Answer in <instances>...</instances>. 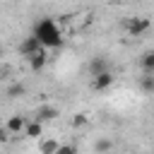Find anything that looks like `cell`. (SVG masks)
<instances>
[{
  "label": "cell",
  "mask_w": 154,
  "mask_h": 154,
  "mask_svg": "<svg viewBox=\"0 0 154 154\" xmlns=\"http://www.w3.org/2000/svg\"><path fill=\"white\" fill-rule=\"evenodd\" d=\"M34 36L38 38V43H41L46 51L60 48L63 41H65V38H63V24H60V19H53V17L38 19L36 26H34Z\"/></svg>",
  "instance_id": "obj_1"
},
{
  "label": "cell",
  "mask_w": 154,
  "mask_h": 154,
  "mask_svg": "<svg viewBox=\"0 0 154 154\" xmlns=\"http://www.w3.org/2000/svg\"><path fill=\"white\" fill-rule=\"evenodd\" d=\"M149 19L147 17H130V19H125V31L130 34V36H142V34H147L149 31Z\"/></svg>",
  "instance_id": "obj_2"
},
{
  "label": "cell",
  "mask_w": 154,
  "mask_h": 154,
  "mask_svg": "<svg viewBox=\"0 0 154 154\" xmlns=\"http://www.w3.org/2000/svg\"><path fill=\"white\" fill-rule=\"evenodd\" d=\"M91 77H94V79H91V89H94V91H106V89H111L113 82H116V77H113L111 70H103V72L91 75Z\"/></svg>",
  "instance_id": "obj_3"
},
{
  "label": "cell",
  "mask_w": 154,
  "mask_h": 154,
  "mask_svg": "<svg viewBox=\"0 0 154 154\" xmlns=\"http://www.w3.org/2000/svg\"><path fill=\"white\" fill-rule=\"evenodd\" d=\"M24 125H26V118L19 116V113H14V116H10V118L5 120V130H7L12 137L22 135V132H24Z\"/></svg>",
  "instance_id": "obj_4"
},
{
  "label": "cell",
  "mask_w": 154,
  "mask_h": 154,
  "mask_svg": "<svg viewBox=\"0 0 154 154\" xmlns=\"http://www.w3.org/2000/svg\"><path fill=\"white\" fill-rule=\"evenodd\" d=\"M60 116V108L58 106H51V103H43L36 108V120L38 123H48V120H55Z\"/></svg>",
  "instance_id": "obj_5"
},
{
  "label": "cell",
  "mask_w": 154,
  "mask_h": 154,
  "mask_svg": "<svg viewBox=\"0 0 154 154\" xmlns=\"http://www.w3.org/2000/svg\"><path fill=\"white\" fill-rule=\"evenodd\" d=\"M43 46L38 43V38L31 34V36H26L22 43H19V55H24V58H29V55H34L36 51H41Z\"/></svg>",
  "instance_id": "obj_6"
},
{
  "label": "cell",
  "mask_w": 154,
  "mask_h": 154,
  "mask_svg": "<svg viewBox=\"0 0 154 154\" xmlns=\"http://www.w3.org/2000/svg\"><path fill=\"white\" fill-rule=\"evenodd\" d=\"M26 60H29V67H31L34 72H38V70L46 67V63H48V53H46V48H41V51H36L34 55H29Z\"/></svg>",
  "instance_id": "obj_7"
},
{
  "label": "cell",
  "mask_w": 154,
  "mask_h": 154,
  "mask_svg": "<svg viewBox=\"0 0 154 154\" xmlns=\"http://www.w3.org/2000/svg\"><path fill=\"white\" fill-rule=\"evenodd\" d=\"M24 137H29V140H38L41 135H43V123H38L36 118L34 120H26V125H24V132H22Z\"/></svg>",
  "instance_id": "obj_8"
},
{
  "label": "cell",
  "mask_w": 154,
  "mask_h": 154,
  "mask_svg": "<svg viewBox=\"0 0 154 154\" xmlns=\"http://www.w3.org/2000/svg\"><path fill=\"white\" fill-rule=\"evenodd\" d=\"M60 142L55 137H38V154H55Z\"/></svg>",
  "instance_id": "obj_9"
},
{
  "label": "cell",
  "mask_w": 154,
  "mask_h": 154,
  "mask_svg": "<svg viewBox=\"0 0 154 154\" xmlns=\"http://www.w3.org/2000/svg\"><path fill=\"white\" fill-rule=\"evenodd\" d=\"M103 70H108V63H106L103 58H94V60L89 63V72H91V75H99V72H103Z\"/></svg>",
  "instance_id": "obj_10"
},
{
  "label": "cell",
  "mask_w": 154,
  "mask_h": 154,
  "mask_svg": "<svg viewBox=\"0 0 154 154\" xmlns=\"http://www.w3.org/2000/svg\"><path fill=\"white\" fill-rule=\"evenodd\" d=\"M111 149H113V142L106 140V137H103V140H96V144H94V152H96V154H108Z\"/></svg>",
  "instance_id": "obj_11"
},
{
  "label": "cell",
  "mask_w": 154,
  "mask_h": 154,
  "mask_svg": "<svg viewBox=\"0 0 154 154\" xmlns=\"http://www.w3.org/2000/svg\"><path fill=\"white\" fill-rule=\"evenodd\" d=\"M89 113H75L72 116V128H87L89 125Z\"/></svg>",
  "instance_id": "obj_12"
},
{
  "label": "cell",
  "mask_w": 154,
  "mask_h": 154,
  "mask_svg": "<svg viewBox=\"0 0 154 154\" xmlns=\"http://www.w3.org/2000/svg\"><path fill=\"white\" fill-rule=\"evenodd\" d=\"M154 72H144V77H142V91L144 94H152L154 91V77H152Z\"/></svg>",
  "instance_id": "obj_13"
},
{
  "label": "cell",
  "mask_w": 154,
  "mask_h": 154,
  "mask_svg": "<svg viewBox=\"0 0 154 154\" xmlns=\"http://www.w3.org/2000/svg\"><path fill=\"white\" fill-rule=\"evenodd\" d=\"M5 94H7L10 99H17V96H22V94H24V84H22V82H14V84H10V87H7V91H5Z\"/></svg>",
  "instance_id": "obj_14"
},
{
  "label": "cell",
  "mask_w": 154,
  "mask_h": 154,
  "mask_svg": "<svg viewBox=\"0 0 154 154\" xmlns=\"http://www.w3.org/2000/svg\"><path fill=\"white\" fill-rule=\"evenodd\" d=\"M142 67H144V72H154V53L152 51H147L142 55Z\"/></svg>",
  "instance_id": "obj_15"
},
{
  "label": "cell",
  "mask_w": 154,
  "mask_h": 154,
  "mask_svg": "<svg viewBox=\"0 0 154 154\" xmlns=\"http://www.w3.org/2000/svg\"><path fill=\"white\" fill-rule=\"evenodd\" d=\"M55 154H77V147H72V144H60Z\"/></svg>",
  "instance_id": "obj_16"
},
{
  "label": "cell",
  "mask_w": 154,
  "mask_h": 154,
  "mask_svg": "<svg viewBox=\"0 0 154 154\" xmlns=\"http://www.w3.org/2000/svg\"><path fill=\"white\" fill-rule=\"evenodd\" d=\"M10 140H12V135H10V132L5 130V125H2V128H0V144H5V142H10Z\"/></svg>",
  "instance_id": "obj_17"
},
{
  "label": "cell",
  "mask_w": 154,
  "mask_h": 154,
  "mask_svg": "<svg viewBox=\"0 0 154 154\" xmlns=\"http://www.w3.org/2000/svg\"><path fill=\"white\" fill-rule=\"evenodd\" d=\"M2 125H5V120H2V118H0V128H2Z\"/></svg>",
  "instance_id": "obj_18"
},
{
  "label": "cell",
  "mask_w": 154,
  "mask_h": 154,
  "mask_svg": "<svg viewBox=\"0 0 154 154\" xmlns=\"http://www.w3.org/2000/svg\"><path fill=\"white\" fill-rule=\"evenodd\" d=\"M0 51H2V43H0Z\"/></svg>",
  "instance_id": "obj_19"
},
{
  "label": "cell",
  "mask_w": 154,
  "mask_h": 154,
  "mask_svg": "<svg viewBox=\"0 0 154 154\" xmlns=\"http://www.w3.org/2000/svg\"><path fill=\"white\" fill-rule=\"evenodd\" d=\"M0 75H2V70H0Z\"/></svg>",
  "instance_id": "obj_20"
}]
</instances>
